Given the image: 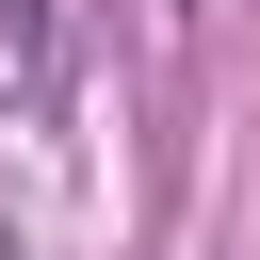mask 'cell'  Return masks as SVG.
<instances>
[{
  "label": "cell",
  "instance_id": "cell-1",
  "mask_svg": "<svg viewBox=\"0 0 260 260\" xmlns=\"http://www.w3.org/2000/svg\"><path fill=\"white\" fill-rule=\"evenodd\" d=\"M49 81H65V16H49V0H0V98L32 114Z\"/></svg>",
  "mask_w": 260,
  "mask_h": 260
},
{
  "label": "cell",
  "instance_id": "cell-2",
  "mask_svg": "<svg viewBox=\"0 0 260 260\" xmlns=\"http://www.w3.org/2000/svg\"><path fill=\"white\" fill-rule=\"evenodd\" d=\"M0 260H16V228H0Z\"/></svg>",
  "mask_w": 260,
  "mask_h": 260
}]
</instances>
